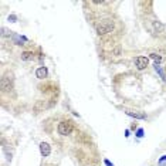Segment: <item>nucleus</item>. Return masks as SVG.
Masks as SVG:
<instances>
[{"label": "nucleus", "mask_w": 166, "mask_h": 166, "mask_svg": "<svg viewBox=\"0 0 166 166\" xmlns=\"http://www.w3.org/2000/svg\"><path fill=\"white\" fill-rule=\"evenodd\" d=\"M115 28V22L112 19H105V20H101L99 23L95 26V30L98 33V36H105V34H109L112 33Z\"/></svg>", "instance_id": "f257e3e1"}, {"label": "nucleus", "mask_w": 166, "mask_h": 166, "mask_svg": "<svg viewBox=\"0 0 166 166\" xmlns=\"http://www.w3.org/2000/svg\"><path fill=\"white\" fill-rule=\"evenodd\" d=\"M57 131H58V134H60L61 136H68V135H71V132L74 131V123H72V121H70V119L61 121V122L58 123Z\"/></svg>", "instance_id": "f03ea898"}, {"label": "nucleus", "mask_w": 166, "mask_h": 166, "mask_svg": "<svg viewBox=\"0 0 166 166\" xmlns=\"http://www.w3.org/2000/svg\"><path fill=\"white\" fill-rule=\"evenodd\" d=\"M0 85H1V91L3 92H10L13 90V78H11V75L10 77L9 75H3Z\"/></svg>", "instance_id": "7ed1b4c3"}, {"label": "nucleus", "mask_w": 166, "mask_h": 166, "mask_svg": "<svg viewBox=\"0 0 166 166\" xmlns=\"http://www.w3.org/2000/svg\"><path fill=\"white\" fill-rule=\"evenodd\" d=\"M149 30L153 33V34H158V33H163L165 31V26L158 22V20H152L150 24H149Z\"/></svg>", "instance_id": "20e7f679"}, {"label": "nucleus", "mask_w": 166, "mask_h": 166, "mask_svg": "<svg viewBox=\"0 0 166 166\" xmlns=\"http://www.w3.org/2000/svg\"><path fill=\"white\" fill-rule=\"evenodd\" d=\"M148 64H149V60H148V57H143V55H138V57L135 58V65H136V68H138L139 71L145 70V68L148 67Z\"/></svg>", "instance_id": "39448f33"}, {"label": "nucleus", "mask_w": 166, "mask_h": 166, "mask_svg": "<svg viewBox=\"0 0 166 166\" xmlns=\"http://www.w3.org/2000/svg\"><path fill=\"white\" fill-rule=\"evenodd\" d=\"M40 153H41L44 158L50 156V153H51V148H50V145H48L47 142H41V143H40Z\"/></svg>", "instance_id": "423d86ee"}, {"label": "nucleus", "mask_w": 166, "mask_h": 166, "mask_svg": "<svg viewBox=\"0 0 166 166\" xmlns=\"http://www.w3.org/2000/svg\"><path fill=\"white\" fill-rule=\"evenodd\" d=\"M48 75V71L46 67H38L37 70H36V77L38 78V80H44V78H47Z\"/></svg>", "instance_id": "0eeeda50"}, {"label": "nucleus", "mask_w": 166, "mask_h": 166, "mask_svg": "<svg viewBox=\"0 0 166 166\" xmlns=\"http://www.w3.org/2000/svg\"><path fill=\"white\" fill-rule=\"evenodd\" d=\"M125 112H126V115H129V117H134V118H136V119H146V114H143V112L129 111V109H126Z\"/></svg>", "instance_id": "6e6552de"}, {"label": "nucleus", "mask_w": 166, "mask_h": 166, "mask_svg": "<svg viewBox=\"0 0 166 166\" xmlns=\"http://www.w3.org/2000/svg\"><path fill=\"white\" fill-rule=\"evenodd\" d=\"M20 57H22L23 61H30V60L34 58V54H33V51H24V53H22Z\"/></svg>", "instance_id": "1a4fd4ad"}, {"label": "nucleus", "mask_w": 166, "mask_h": 166, "mask_svg": "<svg viewBox=\"0 0 166 166\" xmlns=\"http://www.w3.org/2000/svg\"><path fill=\"white\" fill-rule=\"evenodd\" d=\"M155 71L161 75V78H162L163 81H166V74H165V71L162 70V67H161L159 64H155Z\"/></svg>", "instance_id": "9d476101"}, {"label": "nucleus", "mask_w": 166, "mask_h": 166, "mask_svg": "<svg viewBox=\"0 0 166 166\" xmlns=\"http://www.w3.org/2000/svg\"><path fill=\"white\" fill-rule=\"evenodd\" d=\"M150 58H152V60H155V63H156V64H159V63L162 61V55L155 54V53H152V54H150Z\"/></svg>", "instance_id": "9b49d317"}, {"label": "nucleus", "mask_w": 166, "mask_h": 166, "mask_svg": "<svg viewBox=\"0 0 166 166\" xmlns=\"http://www.w3.org/2000/svg\"><path fill=\"white\" fill-rule=\"evenodd\" d=\"M136 136H138V138H142V136H143V129H138V132H136Z\"/></svg>", "instance_id": "f8f14e48"}, {"label": "nucleus", "mask_w": 166, "mask_h": 166, "mask_svg": "<svg viewBox=\"0 0 166 166\" xmlns=\"http://www.w3.org/2000/svg\"><path fill=\"white\" fill-rule=\"evenodd\" d=\"M165 161H166V155H165V156H162V158L159 159V165H162V162H165Z\"/></svg>", "instance_id": "ddd939ff"}, {"label": "nucleus", "mask_w": 166, "mask_h": 166, "mask_svg": "<svg viewBox=\"0 0 166 166\" xmlns=\"http://www.w3.org/2000/svg\"><path fill=\"white\" fill-rule=\"evenodd\" d=\"M9 20H11V22H16V16H14V14L9 16Z\"/></svg>", "instance_id": "4468645a"}, {"label": "nucleus", "mask_w": 166, "mask_h": 166, "mask_svg": "<svg viewBox=\"0 0 166 166\" xmlns=\"http://www.w3.org/2000/svg\"><path fill=\"white\" fill-rule=\"evenodd\" d=\"M104 163H105L107 166H114L112 163H111V162H109V161H108V159H105V161H104Z\"/></svg>", "instance_id": "2eb2a0df"}]
</instances>
